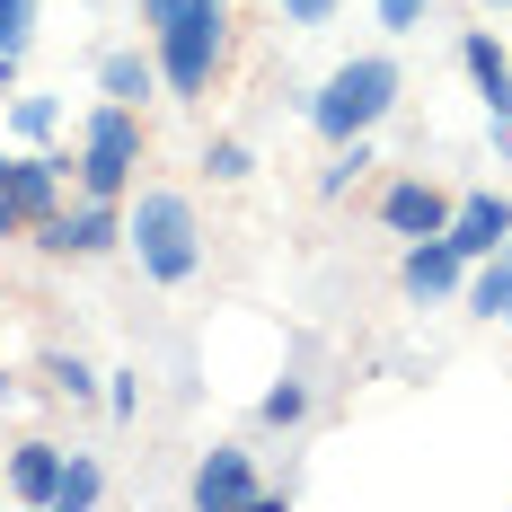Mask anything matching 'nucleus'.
Wrapping results in <instances>:
<instances>
[{
	"label": "nucleus",
	"instance_id": "1",
	"mask_svg": "<svg viewBox=\"0 0 512 512\" xmlns=\"http://www.w3.org/2000/svg\"><path fill=\"white\" fill-rule=\"evenodd\" d=\"M124 248H133V265H142V283H159V292L195 283V274H204V221H195V195H177V186L124 195Z\"/></svg>",
	"mask_w": 512,
	"mask_h": 512
},
{
	"label": "nucleus",
	"instance_id": "2",
	"mask_svg": "<svg viewBox=\"0 0 512 512\" xmlns=\"http://www.w3.org/2000/svg\"><path fill=\"white\" fill-rule=\"evenodd\" d=\"M398 89H407V71H398L389 53H345V62L301 98V115H309V133L336 151V142H354V133H380V115L398 106Z\"/></svg>",
	"mask_w": 512,
	"mask_h": 512
},
{
	"label": "nucleus",
	"instance_id": "3",
	"mask_svg": "<svg viewBox=\"0 0 512 512\" xmlns=\"http://www.w3.org/2000/svg\"><path fill=\"white\" fill-rule=\"evenodd\" d=\"M221 53H230V0H186L177 18L151 27V62H159V89L168 98H212Z\"/></svg>",
	"mask_w": 512,
	"mask_h": 512
},
{
	"label": "nucleus",
	"instance_id": "4",
	"mask_svg": "<svg viewBox=\"0 0 512 512\" xmlns=\"http://www.w3.org/2000/svg\"><path fill=\"white\" fill-rule=\"evenodd\" d=\"M142 106H115L98 98L89 115H80V151H71V177H80V195H133V177H142Z\"/></svg>",
	"mask_w": 512,
	"mask_h": 512
},
{
	"label": "nucleus",
	"instance_id": "5",
	"mask_svg": "<svg viewBox=\"0 0 512 512\" xmlns=\"http://www.w3.org/2000/svg\"><path fill=\"white\" fill-rule=\"evenodd\" d=\"M27 239H36L45 256H71V265H89V256H115V248H124V204H115V195H80V204L45 212Z\"/></svg>",
	"mask_w": 512,
	"mask_h": 512
},
{
	"label": "nucleus",
	"instance_id": "6",
	"mask_svg": "<svg viewBox=\"0 0 512 512\" xmlns=\"http://www.w3.org/2000/svg\"><path fill=\"white\" fill-rule=\"evenodd\" d=\"M186 504H204V512H230V504H274V486L256 477V460L239 451V442H212L204 460H195V477H186Z\"/></svg>",
	"mask_w": 512,
	"mask_h": 512
},
{
	"label": "nucleus",
	"instance_id": "7",
	"mask_svg": "<svg viewBox=\"0 0 512 512\" xmlns=\"http://www.w3.org/2000/svg\"><path fill=\"white\" fill-rule=\"evenodd\" d=\"M62 186H71V151H62V142H27V151L9 159V204H18L27 230H36L45 212H62Z\"/></svg>",
	"mask_w": 512,
	"mask_h": 512
},
{
	"label": "nucleus",
	"instance_id": "8",
	"mask_svg": "<svg viewBox=\"0 0 512 512\" xmlns=\"http://www.w3.org/2000/svg\"><path fill=\"white\" fill-rule=\"evenodd\" d=\"M468 283V256L442 239V230H424V239H407V256H398V292L407 301H460Z\"/></svg>",
	"mask_w": 512,
	"mask_h": 512
},
{
	"label": "nucleus",
	"instance_id": "9",
	"mask_svg": "<svg viewBox=\"0 0 512 512\" xmlns=\"http://www.w3.org/2000/svg\"><path fill=\"white\" fill-rule=\"evenodd\" d=\"M512 230V195H495V186H477V195H451V221H442V239L477 265V256H495Z\"/></svg>",
	"mask_w": 512,
	"mask_h": 512
},
{
	"label": "nucleus",
	"instance_id": "10",
	"mask_svg": "<svg viewBox=\"0 0 512 512\" xmlns=\"http://www.w3.org/2000/svg\"><path fill=\"white\" fill-rule=\"evenodd\" d=\"M380 221H389L398 239H424V230L451 221V195H442L433 177H389V186H380Z\"/></svg>",
	"mask_w": 512,
	"mask_h": 512
},
{
	"label": "nucleus",
	"instance_id": "11",
	"mask_svg": "<svg viewBox=\"0 0 512 512\" xmlns=\"http://www.w3.org/2000/svg\"><path fill=\"white\" fill-rule=\"evenodd\" d=\"M460 62H468V80H477V98H486V124L512 115V53L495 45V27H468V36H460Z\"/></svg>",
	"mask_w": 512,
	"mask_h": 512
},
{
	"label": "nucleus",
	"instance_id": "12",
	"mask_svg": "<svg viewBox=\"0 0 512 512\" xmlns=\"http://www.w3.org/2000/svg\"><path fill=\"white\" fill-rule=\"evenodd\" d=\"M98 98H115V106H151L159 98V62L142 45H115L98 62Z\"/></svg>",
	"mask_w": 512,
	"mask_h": 512
},
{
	"label": "nucleus",
	"instance_id": "13",
	"mask_svg": "<svg viewBox=\"0 0 512 512\" xmlns=\"http://www.w3.org/2000/svg\"><path fill=\"white\" fill-rule=\"evenodd\" d=\"M53 486H62V442H18L9 451V495L18 504H53Z\"/></svg>",
	"mask_w": 512,
	"mask_h": 512
},
{
	"label": "nucleus",
	"instance_id": "14",
	"mask_svg": "<svg viewBox=\"0 0 512 512\" xmlns=\"http://www.w3.org/2000/svg\"><path fill=\"white\" fill-rule=\"evenodd\" d=\"M460 301H468V318L512 327V265H504V256H477V265H468V283H460Z\"/></svg>",
	"mask_w": 512,
	"mask_h": 512
},
{
	"label": "nucleus",
	"instance_id": "15",
	"mask_svg": "<svg viewBox=\"0 0 512 512\" xmlns=\"http://www.w3.org/2000/svg\"><path fill=\"white\" fill-rule=\"evenodd\" d=\"M371 168H380V151H371V133H354V142H336V159L318 168V195H327V204H336V195H354V186L371 177Z\"/></svg>",
	"mask_w": 512,
	"mask_h": 512
},
{
	"label": "nucleus",
	"instance_id": "16",
	"mask_svg": "<svg viewBox=\"0 0 512 512\" xmlns=\"http://www.w3.org/2000/svg\"><path fill=\"white\" fill-rule=\"evenodd\" d=\"M106 495V468L89 451H62V486H53V512H89Z\"/></svg>",
	"mask_w": 512,
	"mask_h": 512
},
{
	"label": "nucleus",
	"instance_id": "17",
	"mask_svg": "<svg viewBox=\"0 0 512 512\" xmlns=\"http://www.w3.org/2000/svg\"><path fill=\"white\" fill-rule=\"evenodd\" d=\"M9 133H18V142H62V98H45V89L9 98Z\"/></svg>",
	"mask_w": 512,
	"mask_h": 512
},
{
	"label": "nucleus",
	"instance_id": "18",
	"mask_svg": "<svg viewBox=\"0 0 512 512\" xmlns=\"http://www.w3.org/2000/svg\"><path fill=\"white\" fill-rule=\"evenodd\" d=\"M45 380H53V398H71V407H98V398H106V371H89L80 354H53Z\"/></svg>",
	"mask_w": 512,
	"mask_h": 512
},
{
	"label": "nucleus",
	"instance_id": "19",
	"mask_svg": "<svg viewBox=\"0 0 512 512\" xmlns=\"http://www.w3.org/2000/svg\"><path fill=\"white\" fill-rule=\"evenodd\" d=\"M204 177H212V186H248V177H256V151L239 142V133H212V142H204Z\"/></svg>",
	"mask_w": 512,
	"mask_h": 512
},
{
	"label": "nucleus",
	"instance_id": "20",
	"mask_svg": "<svg viewBox=\"0 0 512 512\" xmlns=\"http://www.w3.org/2000/svg\"><path fill=\"white\" fill-rule=\"evenodd\" d=\"M256 415H265L274 433H292V424H309V380H292V371H283V380H274V389L256 398Z\"/></svg>",
	"mask_w": 512,
	"mask_h": 512
},
{
	"label": "nucleus",
	"instance_id": "21",
	"mask_svg": "<svg viewBox=\"0 0 512 512\" xmlns=\"http://www.w3.org/2000/svg\"><path fill=\"white\" fill-rule=\"evenodd\" d=\"M106 415H115V424H133V415H142V371H106V398H98Z\"/></svg>",
	"mask_w": 512,
	"mask_h": 512
},
{
	"label": "nucleus",
	"instance_id": "22",
	"mask_svg": "<svg viewBox=\"0 0 512 512\" xmlns=\"http://www.w3.org/2000/svg\"><path fill=\"white\" fill-rule=\"evenodd\" d=\"M36 36V0H0V53H27Z\"/></svg>",
	"mask_w": 512,
	"mask_h": 512
},
{
	"label": "nucleus",
	"instance_id": "23",
	"mask_svg": "<svg viewBox=\"0 0 512 512\" xmlns=\"http://www.w3.org/2000/svg\"><path fill=\"white\" fill-rule=\"evenodd\" d=\"M371 9H380V27H389V36H415V27L433 18V0H371Z\"/></svg>",
	"mask_w": 512,
	"mask_h": 512
},
{
	"label": "nucleus",
	"instance_id": "24",
	"mask_svg": "<svg viewBox=\"0 0 512 512\" xmlns=\"http://www.w3.org/2000/svg\"><path fill=\"white\" fill-rule=\"evenodd\" d=\"M274 9H283V18H292V27H327V18H336V9H345V0H274Z\"/></svg>",
	"mask_w": 512,
	"mask_h": 512
},
{
	"label": "nucleus",
	"instance_id": "25",
	"mask_svg": "<svg viewBox=\"0 0 512 512\" xmlns=\"http://www.w3.org/2000/svg\"><path fill=\"white\" fill-rule=\"evenodd\" d=\"M0 239H27V221H18V204H9V151H0Z\"/></svg>",
	"mask_w": 512,
	"mask_h": 512
},
{
	"label": "nucleus",
	"instance_id": "26",
	"mask_svg": "<svg viewBox=\"0 0 512 512\" xmlns=\"http://www.w3.org/2000/svg\"><path fill=\"white\" fill-rule=\"evenodd\" d=\"M186 0H142V27H159V18H177Z\"/></svg>",
	"mask_w": 512,
	"mask_h": 512
},
{
	"label": "nucleus",
	"instance_id": "27",
	"mask_svg": "<svg viewBox=\"0 0 512 512\" xmlns=\"http://www.w3.org/2000/svg\"><path fill=\"white\" fill-rule=\"evenodd\" d=\"M495 159H512V115H495Z\"/></svg>",
	"mask_w": 512,
	"mask_h": 512
},
{
	"label": "nucleus",
	"instance_id": "28",
	"mask_svg": "<svg viewBox=\"0 0 512 512\" xmlns=\"http://www.w3.org/2000/svg\"><path fill=\"white\" fill-rule=\"evenodd\" d=\"M9 89H18V53H0V98H9Z\"/></svg>",
	"mask_w": 512,
	"mask_h": 512
},
{
	"label": "nucleus",
	"instance_id": "29",
	"mask_svg": "<svg viewBox=\"0 0 512 512\" xmlns=\"http://www.w3.org/2000/svg\"><path fill=\"white\" fill-rule=\"evenodd\" d=\"M495 256H504V265H512V230H504V248H495Z\"/></svg>",
	"mask_w": 512,
	"mask_h": 512
},
{
	"label": "nucleus",
	"instance_id": "30",
	"mask_svg": "<svg viewBox=\"0 0 512 512\" xmlns=\"http://www.w3.org/2000/svg\"><path fill=\"white\" fill-rule=\"evenodd\" d=\"M486 9H512V0H486Z\"/></svg>",
	"mask_w": 512,
	"mask_h": 512
}]
</instances>
